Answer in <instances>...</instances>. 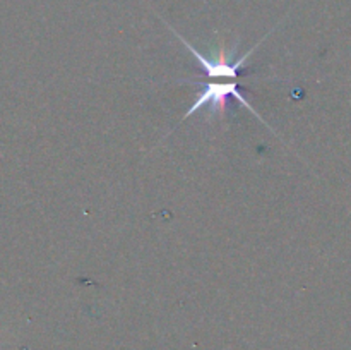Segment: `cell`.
Listing matches in <instances>:
<instances>
[{"label":"cell","instance_id":"6da1fadb","mask_svg":"<svg viewBox=\"0 0 351 350\" xmlns=\"http://www.w3.org/2000/svg\"><path fill=\"white\" fill-rule=\"evenodd\" d=\"M173 33L180 38L182 43L187 47V50L192 51V55L197 58L199 67L202 69V72H204L206 78L211 79V81H237V78H239V71L243 67V64H245L247 58L254 54V50L259 47V45H256L252 50H249L245 55H242V57L237 58L235 62H232L233 50H232V54H230V51L225 48V45H219L218 55H215L213 58H209V57H206V55H202L201 51L194 47V45L189 43L184 36H180L177 31H173Z\"/></svg>","mask_w":351,"mask_h":350},{"label":"cell","instance_id":"7a4b0ae2","mask_svg":"<svg viewBox=\"0 0 351 350\" xmlns=\"http://www.w3.org/2000/svg\"><path fill=\"white\" fill-rule=\"evenodd\" d=\"M201 86H204V84H201ZM230 98L239 100V102L242 103L243 106H247L250 112H254L256 115H259V113H257L256 110L250 106V103L247 102L245 96L240 93L239 86H237V81H211L204 86V89H202L201 93H199V98L195 100L194 105L187 110V113L184 115V119H187L189 115H192V113H195L197 110H202V108H209V110H213L215 113L223 115V113L226 112V108H228Z\"/></svg>","mask_w":351,"mask_h":350}]
</instances>
